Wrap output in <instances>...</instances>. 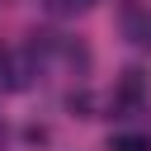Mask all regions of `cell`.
<instances>
[{
    "mask_svg": "<svg viewBox=\"0 0 151 151\" xmlns=\"http://www.w3.org/2000/svg\"><path fill=\"white\" fill-rule=\"evenodd\" d=\"M94 0H52V9L57 14H80V9H90Z\"/></svg>",
    "mask_w": 151,
    "mask_h": 151,
    "instance_id": "cell-3",
    "label": "cell"
},
{
    "mask_svg": "<svg viewBox=\"0 0 151 151\" xmlns=\"http://www.w3.org/2000/svg\"><path fill=\"white\" fill-rule=\"evenodd\" d=\"M127 28H132V42L137 47H151V14H132Z\"/></svg>",
    "mask_w": 151,
    "mask_h": 151,
    "instance_id": "cell-2",
    "label": "cell"
},
{
    "mask_svg": "<svg viewBox=\"0 0 151 151\" xmlns=\"http://www.w3.org/2000/svg\"><path fill=\"white\" fill-rule=\"evenodd\" d=\"M109 151H151V137H142V132H118V137L109 142Z\"/></svg>",
    "mask_w": 151,
    "mask_h": 151,
    "instance_id": "cell-1",
    "label": "cell"
},
{
    "mask_svg": "<svg viewBox=\"0 0 151 151\" xmlns=\"http://www.w3.org/2000/svg\"><path fill=\"white\" fill-rule=\"evenodd\" d=\"M0 137H5V132H0Z\"/></svg>",
    "mask_w": 151,
    "mask_h": 151,
    "instance_id": "cell-4",
    "label": "cell"
}]
</instances>
